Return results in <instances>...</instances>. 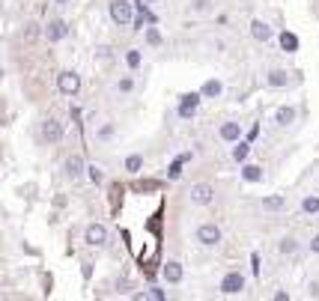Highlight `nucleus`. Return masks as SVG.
Wrapping results in <instances>:
<instances>
[{"instance_id": "obj_25", "label": "nucleus", "mask_w": 319, "mask_h": 301, "mask_svg": "<svg viewBox=\"0 0 319 301\" xmlns=\"http://www.w3.org/2000/svg\"><path fill=\"white\" fill-rule=\"evenodd\" d=\"M87 176L93 179V185H101V182H104V173H101V167H96V164L87 167Z\"/></svg>"}, {"instance_id": "obj_31", "label": "nucleus", "mask_w": 319, "mask_h": 301, "mask_svg": "<svg viewBox=\"0 0 319 301\" xmlns=\"http://www.w3.org/2000/svg\"><path fill=\"white\" fill-rule=\"evenodd\" d=\"M158 188V182H152V179H147V182H140V191H155Z\"/></svg>"}, {"instance_id": "obj_11", "label": "nucleus", "mask_w": 319, "mask_h": 301, "mask_svg": "<svg viewBox=\"0 0 319 301\" xmlns=\"http://www.w3.org/2000/svg\"><path fill=\"white\" fill-rule=\"evenodd\" d=\"M200 96L203 93H188V96H182V104H179V117H191L194 110H197V104H200Z\"/></svg>"}, {"instance_id": "obj_13", "label": "nucleus", "mask_w": 319, "mask_h": 301, "mask_svg": "<svg viewBox=\"0 0 319 301\" xmlns=\"http://www.w3.org/2000/svg\"><path fill=\"white\" fill-rule=\"evenodd\" d=\"M84 170H87V167H84V158H81V155L66 158V176H69V179H78Z\"/></svg>"}, {"instance_id": "obj_15", "label": "nucleus", "mask_w": 319, "mask_h": 301, "mask_svg": "<svg viewBox=\"0 0 319 301\" xmlns=\"http://www.w3.org/2000/svg\"><path fill=\"white\" fill-rule=\"evenodd\" d=\"M274 123H277V125H293V123H295V107H277Z\"/></svg>"}, {"instance_id": "obj_21", "label": "nucleus", "mask_w": 319, "mask_h": 301, "mask_svg": "<svg viewBox=\"0 0 319 301\" xmlns=\"http://www.w3.org/2000/svg\"><path fill=\"white\" fill-rule=\"evenodd\" d=\"M247 152H251V146L242 143V140L233 146V158H236V161H247Z\"/></svg>"}, {"instance_id": "obj_23", "label": "nucleus", "mask_w": 319, "mask_h": 301, "mask_svg": "<svg viewBox=\"0 0 319 301\" xmlns=\"http://www.w3.org/2000/svg\"><path fill=\"white\" fill-rule=\"evenodd\" d=\"M301 209H304L307 215H316V212H319V197H304V200H301Z\"/></svg>"}, {"instance_id": "obj_3", "label": "nucleus", "mask_w": 319, "mask_h": 301, "mask_svg": "<svg viewBox=\"0 0 319 301\" xmlns=\"http://www.w3.org/2000/svg\"><path fill=\"white\" fill-rule=\"evenodd\" d=\"M191 203H197V206H212V200H215V188H212L209 182H197V185H191Z\"/></svg>"}, {"instance_id": "obj_17", "label": "nucleus", "mask_w": 319, "mask_h": 301, "mask_svg": "<svg viewBox=\"0 0 319 301\" xmlns=\"http://www.w3.org/2000/svg\"><path fill=\"white\" fill-rule=\"evenodd\" d=\"M290 84V75L283 69H271L269 72V87H287Z\"/></svg>"}, {"instance_id": "obj_19", "label": "nucleus", "mask_w": 319, "mask_h": 301, "mask_svg": "<svg viewBox=\"0 0 319 301\" xmlns=\"http://www.w3.org/2000/svg\"><path fill=\"white\" fill-rule=\"evenodd\" d=\"M277 251H280V253H283V256H293V253H295V251H298V242H295V239H293V236H283V239H280V242H277Z\"/></svg>"}, {"instance_id": "obj_32", "label": "nucleus", "mask_w": 319, "mask_h": 301, "mask_svg": "<svg viewBox=\"0 0 319 301\" xmlns=\"http://www.w3.org/2000/svg\"><path fill=\"white\" fill-rule=\"evenodd\" d=\"M149 295H152V298H158V301H164V298H167V295H164V289H158V286H152V289H149Z\"/></svg>"}, {"instance_id": "obj_12", "label": "nucleus", "mask_w": 319, "mask_h": 301, "mask_svg": "<svg viewBox=\"0 0 319 301\" xmlns=\"http://www.w3.org/2000/svg\"><path fill=\"white\" fill-rule=\"evenodd\" d=\"M221 140L224 143H239L242 140V125L239 123H224L221 125Z\"/></svg>"}, {"instance_id": "obj_16", "label": "nucleus", "mask_w": 319, "mask_h": 301, "mask_svg": "<svg viewBox=\"0 0 319 301\" xmlns=\"http://www.w3.org/2000/svg\"><path fill=\"white\" fill-rule=\"evenodd\" d=\"M283 206H287V197H283V194H271V197L263 200V209L266 212H280Z\"/></svg>"}, {"instance_id": "obj_26", "label": "nucleus", "mask_w": 319, "mask_h": 301, "mask_svg": "<svg viewBox=\"0 0 319 301\" xmlns=\"http://www.w3.org/2000/svg\"><path fill=\"white\" fill-rule=\"evenodd\" d=\"M125 63H128V69H137V66H140V51L131 48V51L125 54Z\"/></svg>"}, {"instance_id": "obj_2", "label": "nucleus", "mask_w": 319, "mask_h": 301, "mask_svg": "<svg viewBox=\"0 0 319 301\" xmlns=\"http://www.w3.org/2000/svg\"><path fill=\"white\" fill-rule=\"evenodd\" d=\"M57 90L63 93V96H78V90H81V75L78 72H60L57 75Z\"/></svg>"}, {"instance_id": "obj_24", "label": "nucleus", "mask_w": 319, "mask_h": 301, "mask_svg": "<svg viewBox=\"0 0 319 301\" xmlns=\"http://www.w3.org/2000/svg\"><path fill=\"white\" fill-rule=\"evenodd\" d=\"M280 45H283V51H295L298 48V39H295L293 33H283L280 36Z\"/></svg>"}, {"instance_id": "obj_1", "label": "nucleus", "mask_w": 319, "mask_h": 301, "mask_svg": "<svg viewBox=\"0 0 319 301\" xmlns=\"http://www.w3.org/2000/svg\"><path fill=\"white\" fill-rule=\"evenodd\" d=\"M108 12H111V21L120 24V27H128V24L134 21V9H131L128 0H114Z\"/></svg>"}, {"instance_id": "obj_18", "label": "nucleus", "mask_w": 319, "mask_h": 301, "mask_svg": "<svg viewBox=\"0 0 319 301\" xmlns=\"http://www.w3.org/2000/svg\"><path fill=\"white\" fill-rule=\"evenodd\" d=\"M242 179L245 182H260L263 179V167L260 164H245L242 167Z\"/></svg>"}, {"instance_id": "obj_30", "label": "nucleus", "mask_w": 319, "mask_h": 301, "mask_svg": "<svg viewBox=\"0 0 319 301\" xmlns=\"http://www.w3.org/2000/svg\"><path fill=\"white\" fill-rule=\"evenodd\" d=\"M131 90H134V81H131V78H123V81L117 84V93H131Z\"/></svg>"}, {"instance_id": "obj_9", "label": "nucleus", "mask_w": 319, "mask_h": 301, "mask_svg": "<svg viewBox=\"0 0 319 301\" xmlns=\"http://www.w3.org/2000/svg\"><path fill=\"white\" fill-rule=\"evenodd\" d=\"M161 275H164V280H167V283H179V280H182V275H185V272H182V262L170 259L167 266L161 269Z\"/></svg>"}, {"instance_id": "obj_5", "label": "nucleus", "mask_w": 319, "mask_h": 301, "mask_svg": "<svg viewBox=\"0 0 319 301\" xmlns=\"http://www.w3.org/2000/svg\"><path fill=\"white\" fill-rule=\"evenodd\" d=\"M197 242L206 245V248H215L221 242V230H218V224H200L197 227Z\"/></svg>"}, {"instance_id": "obj_20", "label": "nucleus", "mask_w": 319, "mask_h": 301, "mask_svg": "<svg viewBox=\"0 0 319 301\" xmlns=\"http://www.w3.org/2000/svg\"><path fill=\"white\" fill-rule=\"evenodd\" d=\"M125 170L128 173H140L144 170V155H128L125 158Z\"/></svg>"}, {"instance_id": "obj_22", "label": "nucleus", "mask_w": 319, "mask_h": 301, "mask_svg": "<svg viewBox=\"0 0 319 301\" xmlns=\"http://www.w3.org/2000/svg\"><path fill=\"white\" fill-rule=\"evenodd\" d=\"M114 131H117V128H114V123H104V125L96 131V140H111V137H114Z\"/></svg>"}, {"instance_id": "obj_7", "label": "nucleus", "mask_w": 319, "mask_h": 301, "mask_svg": "<svg viewBox=\"0 0 319 301\" xmlns=\"http://www.w3.org/2000/svg\"><path fill=\"white\" fill-rule=\"evenodd\" d=\"M84 242H87L90 248H101L104 242H108V230H104L101 224H90L87 233H84Z\"/></svg>"}, {"instance_id": "obj_10", "label": "nucleus", "mask_w": 319, "mask_h": 301, "mask_svg": "<svg viewBox=\"0 0 319 301\" xmlns=\"http://www.w3.org/2000/svg\"><path fill=\"white\" fill-rule=\"evenodd\" d=\"M42 137H45L48 143H60V140H63V125H60L57 120H48V123L42 125Z\"/></svg>"}, {"instance_id": "obj_8", "label": "nucleus", "mask_w": 319, "mask_h": 301, "mask_svg": "<svg viewBox=\"0 0 319 301\" xmlns=\"http://www.w3.org/2000/svg\"><path fill=\"white\" fill-rule=\"evenodd\" d=\"M251 36L257 42H271V36H274V30L266 24V21H260V18H254L251 21Z\"/></svg>"}, {"instance_id": "obj_14", "label": "nucleus", "mask_w": 319, "mask_h": 301, "mask_svg": "<svg viewBox=\"0 0 319 301\" xmlns=\"http://www.w3.org/2000/svg\"><path fill=\"white\" fill-rule=\"evenodd\" d=\"M200 93H203V99H218V96L224 93V84H221L218 78H212V81H206V84L200 87Z\"/></svg>"}, {"instance_id": "obj_27", "label": "nucleus", "mask_w": 319, "mask_h": 301, "mask_svg": "<svg viewBox=\"0 0 319 301\" xmlns=\"http://www.w3.org/2000/svg\"><path fill=\"white\" fill-rule=\"evenodd\" d=\"M191 9L194 12H209L212 9V0H191Z\"/></svg>"}, {"instance_id": "obj_34", "label": "nucleus", "mask_w": 319, "mask_h": 301, "mask_svg": "<svg viewBox=\"0 0 319 301\" xmlns=\"http://www.w3.org/2000/svg\"><path fill=\"white\" fill-rule=\"evenodd\" d=\"M310 251H313V253H319V236H313V239H310Z\"/></svg>"}, {"instance_id": "obj_6", "label": "nucleus", "mask_w": 319, "mask_h": 301, "mask_svg": "<svg viewBox=\"0 0 319 301\" xmlns=\"http://www.w3.org/2000/svg\"><path fill=\"white\" fill-rule=\"evenodd\" d=\"M242 289H245V275H239V272L224 275V280H221V292L224 295H239Z\"/></svg>"}, {"instance_id": "obj_36", "label": "nucleus", "mask_w": 319, "mask_h": 301, "mask_svg": "<svg viewBox=\"0 0 319 301\" xmlns=\"http://www.w3.org/2000/svg\"><path fill=\"white\" fill-rule=\"evenodd\" d=\"M147 3H158V0H147Z\"/></svg>"}, {"instance_id": "obj_28", "label": "nucleus", "mask_w": 319, "mask_h": 301, "mask_svg": "<svg viewBox=\"0 0 319 301\" xmlns=\"http://www.w3.org/2000/svg\"><path fill=\"white\" fill-rule=\"evenodd\" d=\"M147 42H149V45H161V33H158L155 27H147Z\"/></svg>"}, {"instance_id": "obj_35", "label": "nucleus", "mask_w": 319, "mask_h": 301, "mask_svg": "<svg viewBox=\"0 0 319 301\" xmlns=\"http://www.w3.org/2000/svg\"><path fill=\"white\" fill-rule=\"evenodd\" d=\"M54 3H60V6H63V3H69V0H54Z\"/></svg>"}, {"instance_id": "obj_4", "label": "nucleus", "mask_w": 319, "mask_h": 301, "mask_svg": "<svg viewBox=\"0 0 319 301\" xmlns=\"http://www.w3.org/2000/svg\"><path fill=\"white\" fill-rule=\"evenodd\" d=\"M42 36H45V42H63L66 36H69V24H66L63 18H54V21L45 24Z\"/></svg>"}, {"instance_id": "obj_33", "label": "nucleus", "mask_w": 319, "mask_h": 301, "mask_svg": "<svg viewBox=\"0 0 319 301\" xmlns=\"http://www.w3.org/2000/svg\"><path fill=\"white\" fill-rule=\"evenodd\" d=\"M24 36H27V39H33V36H36V24H27V30H24Z\"/></svg>"}, {"instance_id": "obj_29", "label": "nucleus", "mask_w": 319, "mask_h": 301, "mask_svg": "<svg viewBox=\"0 0 319 301\" xmlns=\"http://www.w3.org/2000/svg\"><path fill=\"white\" fill-rule=\"evenodd\" d=\"M182 161H185V158H179V161L170 164V179H179V176H182Z\"/></svg>"}]
</instances>
